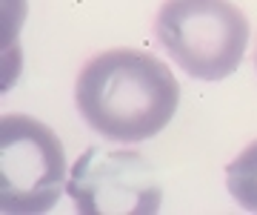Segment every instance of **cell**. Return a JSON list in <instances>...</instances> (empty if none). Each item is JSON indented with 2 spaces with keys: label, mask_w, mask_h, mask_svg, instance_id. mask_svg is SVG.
Returning a JSON list of instances; mask_svg holds the SVG:
<instances>
[{
  "label": "cell",
  "mask_w": 257,
  "mask_h": 215,
  "mask_svg": "<svg viewBox=\"0 0 257 215\" xmlns=\"http://www.w3.org/2000/svg\"><path fill=\"white\" fill-rule=\"evenodd\" d=\"M166 55L197 81H223L248 46V20L231 0H166L155 20Z\"/></svg>",
  "instance_id": "7a4b0ae2"
},
{
  "label": "cell",
  "mask_w": 257,
  "mask_h": 215,
  "mask_svg": "<svg viewBox=\"0 0 257 215\" xmlns=\"http://www.w3.org/2000/svg\"><path fill=\"white\" fill-rule=\"evenodd\" d=\"M69 184L63 144L43 121L9 112L0 118V209L46 212Z\"/></svg>",
  "instance_id": "3957f363"
},
{
  "label": "cell",
  "mask_w": 257,
  "mask_h": 215,
  "mask_svg": "<svg viewBox=\"0 0 257 215\" xmlns=\"http://www.w3.org/2000/svg\"><path fill=\"white\" fill-rule=\"evenodd\" d=\"M226 187L243 209L257 212V140L226 167Z\"/></svg>",
  "instance_id": "5b68a950"
},
{
  "label": "cell",
  "mask_w": 257,
  "mask_h": 215,
  "mask_svg": "<svg viewBox=\"0 0 257 215\" xmlns=\"http://www.w3.org/2000/svg\"><path fill=\"white\" fill-rule=\"evenodd\" d=\"M74 103L83 121L106 140L138 144L169 126L180 103V84L149 52L109 49L80 69Z\"/></svg>",
  "instance_id": "6da1fadb"
},
{
  "label": "cell",
  "mask_w": 257,
  "mask_h": 215,
  "mask_svg": "<svg viewBox=\"0 0 257 215\" xmlns=\"http://www.w3.org/2000/svg\"><path fill=\"white\" fill-rule=\"evenodd\" d=\"M66 189L83 215H149L163 201L155 167L132 150L89 147L74 161Z\"/></svg>",
  "instance_id": "277c9868"
}]
</instances>
